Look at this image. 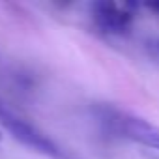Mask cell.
Returning <instances> with one entry per match:
<instances>
[{"instance_id": "obj_1", "label": "cell", "mask_w": 159, "mask_h": 159, "mask_svg": "<svg viewBox=\"0 0 159 159\" xmlns=\"http://www.w3.org/2000/svg\"><path fill=\"white\" fill-rule=\"evenodd\" d=\"M94 116L105 133L159 152V125L148 122L146 118L120 111L112 105H96Z\"/></svg>"}, {"instance_id": "obj_2", "label": "cell", "mask_w": 159, "mask_h": 159, "mask_svg": "<svg viewBox=\"0 0 159 159\" xmlns=\"http://www.w3.org/2000/svg\"><path fill=\"white\" fill-rule=\"evenodd\" d=\"M0 125L6 131H10V135L17 142H21L23 146H26L49 159H73V155L67 150H64L58 142H54L43 131L36 129L32 124H28L26 120H23L10 109H6L2 103H0Z\"/></svg>"}, {"instance_id": "obj_3", "label": "cell", "mask_w": 159, "mask_h": 159, "mask_svg": "<svg viewBox=\"0 0 159 159\" xmlns=\"http://www.w3.org/2000/svg\"><path fill=\"white\" fill-rule=\"evenodd\" d=\"M135 10H137V4H131V2L101 0V2L92 4L90 15L99 32L107 36H125L133 28Z\"/></svg>"}, {"instance_id": "obj_4", "label": "cell", "mask_w": 159, "mask_h": 159, "mask_svg": "<svg viewBox=\"0 0 159 159\" xmlns=\"http://www.w3.org/2000/svg\"><path fill=\"white\" fill-rule=\"evenodd\" d=\"M144 51H146V54H148L155 64H159V38H150V39H146V41H144Z\"/></svg>"}, {"instance_id": "obj_5", "label": "cell", "mask_w": 159, "mask_h": 159, "mask_svg": "<svg viewBox=\"0 0 159 159\" xmlns=\"http://www.w3.org/2000/svg\"><path fill=\"white\" fill-rule=\"evenodd\" d=\"M144 8L159 15V2H146V4H144Z\"/></svg>"}]
</instances>
